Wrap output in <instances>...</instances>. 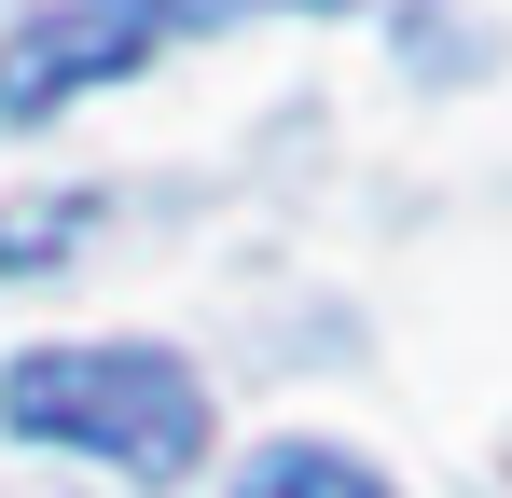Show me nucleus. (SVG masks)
Returning a JSON list of instances; mask_svg holds the SVG:
<instances>
[{
	"instance_id": "obj_1",
	"label": "nucleus",
	"mask_w": 512,
	"mask_h": 498,
	"mask_svg": "<svg viewBox=\"0 0 512 498\" xmlns=\"http://www.w3.org/2000/svg\"><path fill=\"white\" fill-rule=\"evenodd\" d=\"M0 429L14 443H84L125 485H180L208 457V388L167 346H28L0 374Z\"/></svg>"
},
{
	"instance_id": "obj_2",
	"label": "nucleus",
	"mask_w": 512,
	"mask_h": 498,
	"mask_svg": "<svg viewBox=\"0 0 512 498\" xmlns=\"http://www.w3.org/2000/svg\"><path fill=\"white\" fill-rule=\"evenodd\" d=\"M153 56V28L125 14V0H42L14 42H0V125H42L56 97H84V83L139 70Z\"/></svg>"
},
{
	"instance_id": "obj_3",
	"label": "nucleus",
	"mask_w": 512,
	"mask_h": 498,
	"mask_svg": "<svg viewBox=\"0 0 512 498\" xmlns=\"http://www.w3.org/2000/svg\"><path fill=\"white\" fill-rule=\"evenodd\" d=\"M236 498H388L360 457H333V443H263L250 471H236Z\"/></svg>"
},
{
	"instance_id": "obj_4",
	"label": "nucleus",
	"mask_w": 512,
	"mask_h": 498,
	"mask_svg": "<svg viewBox=\"0 0 512 498\" xmlns=\"http://www.w3.org/2000/svg\"><path fill=\"white\" fill-rule=\"evenodd\" d=\"M84 222H97L84 194H56V208H14V222H0V263H14V277H28V263H56V249L84 236Z\"/></svg>"
},
{
	"instance_id": "obj_5",
	"label": "nucleus",
	"mask_w": 512,
	"mask_h": 498,
	"mask_svg": "<svg viewBox=\"0 0 512 498\" xmlns=\"http://www.w3.org/2000/svg\"><path fill=\"white\" fill-rule=\"evenodd\" d=\"M125 14L167 42V28H236V14H305V0H125Z\"/></svg>"
}]
</instances>
